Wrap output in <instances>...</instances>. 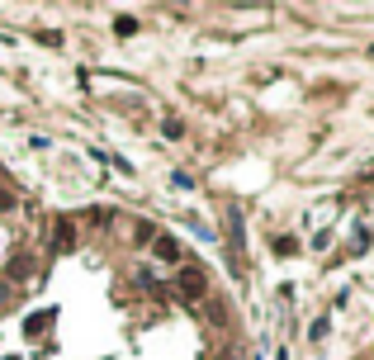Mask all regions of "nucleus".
<instances>
[{"instance_id": "1", "label": "nucleus", "mask_w": 374, "mask_h": 360, "mask_svg": "<svg viewBox=\"0 0 374 360\" xmlns=\"http://www.w3.org/2000/svg\"><path fill=\"white\" fill-rule=\"evenodd\" d=\"M228 247H233V270H242V251H247V223H242V214H228Z\"/></svg>"}, {"instance_id": "2", "label": "nucleus", "mask_w": 374, "mask_h": 360, "mask_svg": "<svg viewBox=\"0 0 374 360\" xmlns=\"http://www.w3.org/2000/svg\"><path fill=\"white\" fill-rule=\"evenodd\" d=\"M175 294L185 298V303H199L204 298V275L199 270H180V275H175Z\"/></svg>"}, {"instance_id": "3", "label": "nucleus", "mask_w": 374, "mask_h": 360, "mask_svg": "<svg viewBox=\"0 0 374 360\" xmlns=\"http://www.w3.org/2000/svg\"><path fill=\"white\" fill-rule=\"evenodd\" d=\"M71 242H76L71 219H57V223H52V251H71Z\"/></svg>"}, {"instance_id": "4", "label": "nucleus", "mask_w": 374, "mask_h": 360, "mask_svg": "<svg viewBox=\"0 0 374 360\" xmlns=\"http://www.w3.org/2000/svg\"><path fill=\"white\" fill-rule=\"evenodd\" d=\"M156 256H161V261H180V242L166 237V233H156Z\"/></svg>"}, {"instance_id": "5", "label": "nucleus", "mask_w": 374, "mask_h": 360, "mask_svg": "<svg viewBox=\"0 0 374 360\" xmlns=\"http://www.w3.org/2000/svg\"><path fill=\"white\" fill-rule=\"evenodd\" d=\"M5 275H10V280H29L33 275V256H15V261L5 266Z\"/></svg>"}, {"instance_id": "6", "label": "nucleus", "mask_w": 374, "mask_h": 360, "mask_svg": "<svg viewBox=\"0 0 374 360\" xmlns=\"http://www.w3.org/2000/svg\"><path fill=\"white\" fill-rule=\"evenodd\" d=\"M114 29H119V38H133V33H138V19L119 15V19H114Z\"/></svg>"}, {"instance_id": "7", "label": "nucleus", "mask_w": 374, "mask_h": 360, "mask_svg": "<svg viewBox=\"0 0 374 360\" xmlns=\"http://www.w3.org/2000/svg\"><path fill=\"white\" fill-rule=\"evenodd\" d=\"M275 256H298V242L294 237H280V242H275Z\"/></svg>"}, {"instance_id": "8", "label": "nucleus", "mask_w": 374, "mask_h": 360, "mask_svg": "<svg viewBox=\"0 0 374 360\" xmlns=\"http://www.w3.org/2000/svg\"><path fill=\"white\" fill-rule=\"evenodd\" d=\"M161 133H166V138H180L185 128H180V119H166V124H161Z\"/></svg>"}]
</instances>
